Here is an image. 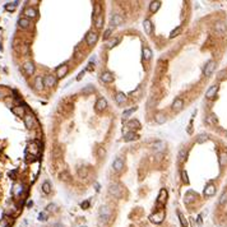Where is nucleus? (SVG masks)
Returning <instances> with one entry per match:
<instances>
[{"instance_id":"4d7b16f0","label":"nucleus","mask_w":227,"mask_h":227,"mask_svg":"<svg viewBox=\"0 0 227 227\" xmlns=\"http://www.w3.org/2000/svg\"><path fill=\"white\" fill-rule=\"evenodd\" d=\"M81 207H82L83 209H88V208H89V202H88V200H86V202H83V203L81 204Z\"/></svg>"},{"instance_id":"0eeeda50","label":"nucleus","mask_w":227,"mask_h":227,"mask_svg":"<svg viewBox=\"0 0 227 227\" xmlns=\"http://www.w3.org/2000/svg\"><path fill=\"white\" fill-rule=\"evenodd\" d=\"M107 107V101L105 100L103 97H101V98H98L97 102H96V105H95V108H96V111H103L105 108Z\"/></svg>"},{"instance_id":"603ef678","label":"nucleus","mask_w":227,"mask_h":227,"mask_svg":"<svg viewBox=\"0 0 227 227\" xmlns=\"http://www.w3.org/2000/svg\"><path fill=\"white\" fill-rule=\"evenodd\" d=\"M181 179H183V181H184L185 184H189V177H188V172L185 171V170L181 171Z\"/></svg>"},{"instance_id":"412c9836","label":"nucleus","mask_w":227,"mask_h":227,"mask_svg":"<svg viewBox=\"0 0 227 227\" xmlns=\"http://www.w3.org/2000/svg\"><path fill=\"white\" fill-rule=\"evenodd\" d=\"M24 15H26V18H36L37 17V12H36V9H33L32 6H30V8H27L24 10Z\"/></svg>"},{"instance_id":"8fccbe9b","label":"nucleus","mask_w":227,"mask_h":227,"mask_svg":"<svg viewBox=\"0 0 227 227\" xmlns=\"http://www.w3.org/2000/svg\"><path fill=\"white\" fill-rule=\"evenodd\" d=\"M47 218H49V216H47V212H41L40 215H38V221H41V222L47 221Z\"/></svg>"},{"instance_id":"a18cd8bd","label":"nucleus","mask_w":227,"mask_h":227,"mask_svg":"<svg viewBox=\"0 0 227 227\" xmlns=\"http://www.w3.org/2000/svg\"><path fill=\"white\" fill-rule=\"evenodd\" d=\"M97 156L100 158H103L105 156H106V149H105L103 147H98L97 148Z\"/></svg>"},{"instance_id":"f3484780","label":"nucleus","mask_w":227,"mask_h":227,"mask_svg":"<svg viewBox=\"0 0 227 227\" xmlns=\"http://www.w3.org/2000/svg\"><path fill=\"white\" fill-rule=\"evenodd\" d=\"M112 168H114L115 171H117V172L121 171V170L124 168V161H123L121 158H116V159H115V161L112 162Z\"/></svg>"},{"instance_id":"ea45409f","label":"nucleus","mask_w":227,"mask_h":227,"mask_svg":"<svg viewBox=\"0 0 227 227\" xmlns=\"http://www.w3.org/2000/svg\"><path fill=\"white\" fill-rule=\"evenodd\" d=\"M22 190H23V186H22L21 184H15L14 186H13V193H14L15 195L21 194V193H22Z\"/></svg>"},{"instance_id":"c03bdc74","label":"nucleus","mask_w":227,"mask_h":227,"mask_svg":"<svg viewBox=\"0 0 227 227\" xmlns=\"http://www.w3.org/2000/svg\"><path fill=\"white\" fill-rule=\"evenodd\" d=\"M180 33H181V27L179 26V27H176V28H175V30L170 33V38H175L176 36H179Z\"/></svg>"},{"instance_id":"473e14b6","label":"nucleus","mask_w":227,"mask_h":227,"mask_svg":"<svg viewBox=\"0 0 227 227\" xmlns=\"http://www.w3.org/2000/svg\"><path fill=\"white\" fill-rule=\"evenodd\" d=\"M93 92H95V87H93L92 84H88L87 87H84V88L82 89V93H83V95H86V96H87V95H91V93H93Z\"/></svg>"},{"instance_id":"bf43d9fd","label":"nucleus","mask_w":227,"mask_h":227,"mask_svg":"<svg viewBox=\"0 0 227 227\" xmlns=\"http://www.w3.org/2000/svg\"><path fill=\"white\" fill-rule=\"evenodd\" d=\"M0 227H9V225L5 219H1V221H0Z\"/></svg>"},{"instance_id":"13d9d810","label":"nucleus","mask_w":227,"mask_h":227,"mask_svg":"<svg viewBox=\"0 0 227 227\" xmlns=\"http://www.w3.org/2000/svg\"><path fill=\"white\" fill-rule=\"evenodd\" d=\"M60 177H61V180H69V174L68 172H64V174H61L60 175Z\"/></svg>"},{"instance_id":"c85d7f7f","label":"nucleus","mask_w":227,"mask_h":227,"mask_svg":"<svg viewBox=\"0 0 227 227\" xmlns=\"http://www.w3.org/2000/svg\"><path fill=\"white\" fill-rule=\"evenodd\" d=\"M121 23H123V18H121V15L115 14L112 17V19H111V24H112V26H119Z\"/></svg>"},{"instance_id":"58836bf2","label":"nucleus","mask_w":227,"mask_h":227,"mask_svg":"<svg viewBox=\"0 0 227 227\" xmlns=\"http://www.w3.org/2000/svg\"><path fill=\"white\" fill-rule=\"evenodd\" d=\"M119 42H120V37L112 38V40H110V41L107 42V47H108V49H112V47H114V46H116V45L119 43Z\"/></svg>"},{"instance_id":"a19ab883","label":"nucleus","mask_w":227,"mask_h":227,"mask_svg":"<svg viewBox=\"0 0 227 227\" xmlns=\"http://www.w3.org/2000/svg\"><path fill=\"white\" fill-rule=\"evenodd\" d=\"M137 110H138V107H132V108H129V110H125L123 112V117H129L130 115H132L133 112H135Z\"/></svg>"},{"instance_id":"e433bc0d","label":"nucleus","mask_w":227,"mask_h":227,"mask_svg":"<svg viewBox=\"0 0 227 227\" xmlns=\"http://www.w3.org/2000/svg\"><path fill=\"white\" fill-rule=\"evenodd\" d=\"M13 112H14L15 115H17V116H24V110H23V107H22V106H17V107H14V108H13Z\"/></svg>"},{"instance_id":"6e6d98bb","label":"nucleus","mask_w":227,"mask_h":227,"mask_svg":"<svg viewBox=\"0 0 227 227\" xmlns=\"http://www.w3.org/2000/svg\"><path fill=\"white\" fill-rule=\"evenodd\" d=\"M51 155H52V157H55V158L56 157H60V156H61V149L57 147V148H55V151L51 153Z\"/></svg>"},{"instance_id":"bb28decb","label":"nucleus","mask_w":227,"mask_h":227,"mask_svg":"<svg viewBox=\"0 0 227 227\" xmlns=\"http://www.w3.org/2000/svg\"><path fill=\"white\" fill-rule=\"evenodd\" d=\"M159 8H161V1H158V0H156V1H152L151 5H149V10H151L152 13H156Z\"/></svg>"},{"instance_id":"4468645a","label":"nucleus","mask_w":227,"mask_h":227,"mask_svg":"<svg viewBox=\"0 0 227 227\" xmlns=\"http://www.w3.org/2000/svg\"><path fill=\"white\" fill-rule=\"evenodd\" d=\"M69 72V66L68 65H60L59 68L56 69V78H63L68 74Z\"/></svg>"},{"instance_id":"1a4fd4ad","label":"nucleus","mask_w":227,"mask_h":227,"mask_svg":"<svg viewBox=\"0 0 227 227\" xmlns=\"http://www.w3.org/2000/svg\"><path fill=\"white\" fill-rule=\"evenodd\" d=\"M172 110L175 111V112H179V111H181L183 110V107H184V101H183V98H175V101L172 102Z\"/></svg>"},{"instance_id":"4c0bfd02","label":"nucleus","mask_w":227,"mask_h":227,"mask_svg":"<svg viewBox=\"0 0 227 227\" xmlns=\"http://www.w3.org/2000/svg\"><path fill=\"white\" fill-rule=\"evenodd\" d=\"M17 1H13V3H8V4H5V9L8 12H14L15 9H17Z\"/></svg>"},{"instance_id":"dca6fc26","label":"nucleus","mask_w":227,"mask_h":227,"mask_svg":"<svg viewBox=\"0 0 227 227\" xmlns=\"http://www.w3.org/2000/svg\"><path fill=\"white\" fill-rule=\"evenodd\" d=\"M142 56H143V60L144 61H148V60H151L152 57V50L149 49L148 46H144L142 50Z\"/></svg>"},{"instance_id":"b1692460","label":"nucleus","mask_w":227,"mask_h":227,"mask_svg":"<svg viewBox=\"0 0 227 227\" xmlns=\"http://www.w3.org/2000/svg\"><path fill=\"white\" fill-rule=\"evenodd\" d=\"M128 128H130V129H135V130H138L140 129V123L137 119H132V120H129L128 121Z\"/></svg>"},{"instance_id":"6ab92c4d","label":"nucleus","mask_w":227,"mask_h":227,"mask_svg":"<svg viewBox=\"0 0 227 227\" xmlns=\"http://www.w3.org/2000/svg\"><path fill=\"white\" fill-rule=\"evenodd\" d=\"M165 147H166V143L165 142H162V140H158V142H155L152 144V148L155 149L156 152H162L165 149Z\"/></svg>"},{"instance_id":"aec40b11","label":"nucleus","mask_w":227,"mask_h":227,"mask_svg":"<svg viewBox=\"0 0 227 227\" xmlns=\"http://www.w3.org/2000/svg\"><path fill=\"white\" fill-rule=\"evenodd\" d=\"M166 120H167V117H166V115L164 112H158L155 115V121L159 125H162V124L166 123Z\"/></svg>"},{"instance_id":"f03ea898","label":"nucleus","mask_w":227,"mask_h":227,"mask_svg":"<svg viewBox=\"0 0 227 227\" xmlns=\"http://www.w3.org/2000/svg\"><path fill=\"white\" fill-rule=\"evenodd\" d=\"M166 217V213H165V209H158L156 210L155 213H152L151 216H149V221L152 223H155V225H159V223L164 222Z\"/></svg>"},{"instance_id":"c756f323","label":"nucleus","mask_w":227,"mask_h":227,"mask_svg":"<svg viewBox=\"0 0 227 227\" xmlns=\"http://www.w3.org/2000/svg\"><path fill=\"white\" fill-rule=\"evenodd\" d=\"M18 26L21 28H28L30 27V19H27V18H21L18 21Z\"/></svg>"},{"instance_id":"a211bd4d","label":"nucleus","mask_w":227,"mask_h":227,"mask_svg":"<svg viewBox=\"0 0 227 227\" xmlns=\"http://www.w3.org/2000/svg\"><path fill=\"white\" fill-rule=\"evenodd\" d=\"M115 101H116L117 105H123L126 102V95L123 93V92H117L116 95H115Z\"/></svg>"},{"instance_id":"e2e57ef3","label":"nucleus","mask_w":227,"mask_h":227,"mask_svg":"<svg viewBox=\"0 0 227 227\" xmlns=\"http://www.w3.org/2000/svg\"><path fill=\"white\" fill-rule=\"evenodd\" d=\"M3 50V47H1V43H0V51H1Z\"/></svg>"},{"instance_id":"cd10ccee","label":"nucleus","mask_w":227,"mask_h":227,"mask_svg":"<svg viewBox=\"0 0 227 227\" xmlns=\"http://www.w3.org/2000/svg\"><path fill=\"white\" fill-rule=\"evenodd\" d=\"M226 165H227V152H222L219 155V166L225 167Z\"/></svg>"},{"instance_id":"49530a36","label":"nucleus","mask_w":227,"mask_h":227,"mask_svg":"<svg viewBox=\"0 0 227 227\" xmlns=\"http://www.w3.org/2000/svg\"><path fill=\"white\" fill-rule=\"evenodd\" d=\"M218 203L221 204V206H223V204L227 203V191H223V193H222V195H221V198H219Z\"/></svg>"},{"instance_id":"ddd939ff","label":"nucleus","mask_w":227,"mask_h":227,"mask_svg":"<svg viewBox=\"0 0 227 227\" xmlns=\"http://www.w3.org/2000/svg\"><path fill=\"white\" fill-rule=\"evenodd\" d=\"M218 89H219V87H218V84H215V86H212L208 91L206 92V97L208 98V100H210V98H215L216 97V95H217V92H218Z\"/></svg>"},{"instance_id":"393cba45","label":"nucleus","mask_w":227,"mask_h":227,"mask_svg":"<svg viewBox=\"0 0 227 227\" xmlns=\"http://www.w3.org/2000/svg\"><path fill=\"white\" fill-rule=\"evenodd\" d=\"M138 138H139L138 134L134 133V132H129V133H126L125 135H124V140H125V142H132V140H135Z\"/></svg>"},{"instance_id":"4be33fe9","label":"nucleus","mask_w":227,"mask_h":227,"mask_svg":"<svg viewBox=\"0 0 227 227\" xmlns=\"http://www.w3.org/2000/svg\"><path fill=\"white\" fill-rule=\"evenodd\" d=\"M24 72L27 73L28 75H32L34 73V65H33V63H31V61H27L24 64Z\"/></svg>"},{"instance_id":"a878e982","label":"nucleus","mask_w":227,"mask_h":227,"mask_svg":"<svg viewBox=\"0 0 227 227\" xmlns=\"http://www.w3.org/2000/svg\"><path fill=\"white\" fill-rule=\"evenodd\" d=\"M28 152L33 156H37L38 152H40V148H38V146L36 144V143H31V144L28 146Z\"/></svg>"},{"instance_id":"f8f14e48","label":"nucleus","mask_w":227,"mask_h":227,"mask_svg":"<svg viewBox=\"0 0 227 227\" xmlns=\"http://www.w3.org/2000/svg\"><path fill=\"white\" fill-rule=\"evenodd\" d=\"M101 81L103 83H112L114 82V74L111 72H102L101 73Z\"/></svg>"},{"instance_id":"9b49d317","label":"nucleus","mask_w":227,"mask_h":227,"mask_svg":"<svg viewBox=\"0 0 227 227\" xmlns=\"http://www.w3.org/2000/svg\"><path fill=\"white\" fill-rule=\"evenodd\" d=\"M167 197H168L167 190H166V189H161V190H159L158 197H157V203L158 204H166V202H167Z\"/></svg>"},{"instance_id":"de8ad7c7","label":"nucleus","mask_w":227,"mask_h":227,"mask_svg":"<svg viewBox=\"0 0 227 227\" xmlns=\"http://www.w3.org/2000/svg\"><path fill=\"white\" fill-rule=\"evenodd\" d=\"M186 155H188V151L185 148H183L179 153V161H184L185 158H186Z\"/></svg>"},{"instance_id":"20e7f679","label":"nucleus","mask_w":227,"mask_h":227,"mask_svg":"<svg viewBox=\"0 0 227 227\" xmlns=\"http://www.w3.org/2000/svg\"><path fill=\"white\" fill-rule=\"evenodd\" d=\"M98 40V34L97 32H93V31H89L86 36V41H87V45L88 46H93V45L97 42Z\"/></svg>"},{"instance_id":"6e6552de","label":"nucleus","mask_w":227,"mask_h":227,"mask_svg":"<svg viewBox=\"0 0 227 227\" xmlns=\"http://www.w3.org/2000/svg\"><path fill=\"white\" fill-rule=\"evenodd\" d=\"M34 117L32 116L31 114H26L24 115V125H26V128L27 129H32V128L34 126Z\"/></svg>"},{"instance_id":"c9c22d12","label":"nucleus","mask_w":227,"mask_h":227,"mask_svg":"<svg viewBox=\"0 0 227 227\" xmlns=\"http://www.w3.org/2000/svg\"><path fill=\"white\" fill-rule=\"evenodd\" d=\"M42 191L45 194H50L51 193V184L50 181H45L42 184Z\"/></svg>"},{"instance_id":"0e129e2a","label":"nucleus","mask_w":227,"mask_h":227,"mask_svg":"<svg viewBox=\"0 0 227 227\" xmlns=\"http://www.w3.org/2000/svg\"><path fill=\"white\" fill-rule=\"evenodd\" d=\"M0 96H1V93H0Z\"/></svg>"},{"instance_id":"864d4df0","label":"nucleus","mask_w":227,"mask_h":227,"mask_svg":"<svg viewBox=\"0 0 227 227\" xmlns=\"http://www.w3.org/2000/svg\"><path fill=\"white\" fill-rule=\"evenodd\" d=\"M93 14H95V18L97 17V15L101 14V5H100V4H96V5H95V12H93Z\"/></svg>"},{"instance_id":"f257e3e1","label":"nucleus","mask_w":227,"mask_h":227,"mask_svg":"<svg viewBox=\"0 0 227 227\" xmlns=\"http://www.w3.org/2000/svg\"><path fill=\"white\" fill-rule=\"evenodd\" d=\"M111 216H112L111 209L108 208L107 206H102L100 209V213H98V223H100V225H102V223L106 225L111 219Z\"/></svg>"},{"instance_id":"09e8293b","label":"nucleus","mask_w":227,"mask_h":227,"mask_svg":"<svg viewBox=\"0 0 227 227\" xmlns=\"http://www.w3.org/2000/svg\"><path fill=\"white\" fill-rule=\"evenodd\" d=\"M217 78H218V81H223V79L227 78V70H221V72L217 74Z\"/></svg>"},{"instance_id":"7c9ffc66","label":"nucleus","mask_w":227,"mask_h":227,"mask_svg":"<svg viewBox=\"0 0 227 227\" xmlns=\"http://www.w3.org/2000/svg\"><path fill=\"white\" fill-rule=\"evenodd\" d=\"M95 23H96V27L100 30V28H102V26H103V15L100 14V15H97V17L95 18Z\"/></svg>"},{"instance_id":"37998d69","label":"nucleus","mask_w":227,"mask_h":227,"mask_svg":"<svg viewBox=\"0 0 227 227\" xmlns=\"http://www.w3.org/2000/svg\"><path fill=\"white\" fill-rule=\"evenodd\" d=\"M195 194H194V193H191V191H190V193H188L186 194V195H185V203H189V202H193V200L194 199H195Z\"/></svg>"},{"instance_id":"3c124183","label":"nucleus","mask_w":227,"mask_h":227,"mask_svg":"<svg viewBox=\"0 0 227 227\" xmlns=\"http://www.w3.org/2000/svg\"><path fill=\"white\" fill-rule=\"evenodd\" d=\"M56 209H57V207H56V204H54V203H51L46 207V212H56Z\"/></svg>"},{"instance_id":"f704fd0d","label":"nucleus","mask_w":227,"mask_h":227,"mask_svg":"<svg viewBox=\"0 0 227 227\" xmlns=\"http://www.w3.org/2000/svg\"><path fill=\"white\" fill-rule=\"evenodd\" d=\"M88 175V170L86 167H79L78 168V176L81 179H86Z\"/></svg>"},{"instance_id":"72a5a7b5","label":"nucleus","mask_w":227,"mask_h":227,"mask_svg":"<svg viewBox=\"0 0 227 227\" xmlns=\"http://www.w3.org/2000/svg\"><path fill=\"white\" fill-rule=\"evenodd\" d=\"M34 87H36V89H42L43 88V79L41 78V77H37L36 78V81H34Z\"/></svg>"},{"instance_id":"2eb2a0df","label":"nucleus","mask_w":227,"mask_h":227,"mask_svg":"<svg viewBox=\"0 0 227 227\" xmlns=\"http://www.w3.org/2000/svg\"><path fill=\"white\" fill-rule=\"evenodd\" d=\"M216 194V186L213 184H208L204 188V195L206 197H213Z\"/></svg>"},{"instance_id":"5701e85b","label":"nucleus","mask_w":227,"mask_h":227,"mask_svg":"<svg viewBox=\"0 0 227 227\" xmlns=\"http://www.w3.org/2000/svg\"><path fill=\"white\" fill-rule=\"evenodd\" d=\"M143 27H144V31L147 34H151L152 33V30H153V26H152V22L149 19H144L143 22Z\"/></svg>"},{"instance_id":"052dcab7","label":"nucleus","mask_w":227,"mask_h":227,"mask_svg":"<svg viewBox=\"0 0 227 227\" xmlns=\"http://www.w3.org/2000/svg\"><path fill=\"white\" fill-rule=\"evenodd\" d=\"M198 225H202V223H203V221H202V216H198Z\"/></svg>"},{"instance_id":"39448f33","label":"nucleus","mask_w":227,"mask_h":227,"mask_svg":"<svg viewBox=\"0 0 227 227\" xmlns=\"http://www.w3.org/2000/svg\"><path fill=\"white\" fill-rule=\"evenodd\" d=\"M215 69H216V63L213 61V60H209V61L206 64L204 69H203L204 75H206V77H210V75H212V73L215 72Z\"/></svg>"},{"instance_id":"680f3d73","label":"nucleus","mask_w":227,"mask_h":227,"mask_svg":"<svg viewBox=\"0 0 227 227\" xmlns=\"http://www.w3.org/2000/svg\"><path fill=\"white\" fill-rule=\"evenodd\" d=\"M54 227H64V226H61V225H55Z\"/></svg>"},{"instance_id":"79ce46f5","label":"nucleus","mask_w":227,"mask_h":227,"mask_svg":"<svg viewBox=\"0 0 227 227\" xmlns=\"http://www.w3.org/2000/svg\"><path fill=\"white\" fill-rule=\"evenodd\" d=\"M207 140H208V135H207V134H199L197 138V143H200V144H202V143L207 142Z\"/></svg>"},{"instance_id":"2f4dec72","label":"nucleus","mask_w":227,"mask_h":227,"mask_svg":"<svg viewBox=\"0 0 227 227\" xmlns=\"http://www.w3.org/2000/svg\"><path fill=\"white\" fill-rule=\"evenodd\" d=\"M177 216H179V219H180V225L181 227H188L189 226V223H188V219L185 218V216L183 215L181 212H177Z\"/></svg>"},{"instance_id":"423d86ee","label":"nucleus","mask_w":227,"mask_h":227,"mask_svg":"<svg viewBox=\"0 0 227 227\" xmlns=\"http://www.w3.org/2000/svg\"><path fill=\"white\" fill-rule=\"evenodd\" d=\"M56 75H46L43 78V86L45 87H54L56 84Z\"/></svg>"},{"instance_id":"9d476101","label":"nucleus","mask_w":227,"mask_h":227,"mask_svg":"<svg viewBox=\"0 0 227 227\" xmlns=\"http://www.w3.org/2000/svg\"><path fill=\"white\" fill-rule=\"evenodd\" d=\"M215 30H216L217 33H219V34H225V33H226V31H227L226 23H225V22H222V21L216 22V24H215Z\"/></svg>"},{"instance_id":"7ed1b4c3","label":"nucleus","mask_w":227,"mask_h":227,"mask_svg":"<svg viewBox=\"0 0 227 227\" xmlns=\"http://www.w3.org/2000/svg\"><path fill=\"white\" fill-rule=\"evenodd\" d=\"M108 191H110L111 195H114L115 198H117V199H120V198L123 197V186L119 184H111Z\"/></svg>"},{"instance_id":"5fc2aeb1","label":"nucleus","mask_w":227,"mask_h":227,"mask_svg":"<svg viewBox=\"0 0 227 227\" xmlns=\"http://www.w3.org/2000/svg\"><path fill=\"white\" fill-rule=\"evenodd\" d=\"M111 33H112V28H107L106 31H105V33H103V38L105 40H108L111 36Z\"/></svg>"}]
</instances>
